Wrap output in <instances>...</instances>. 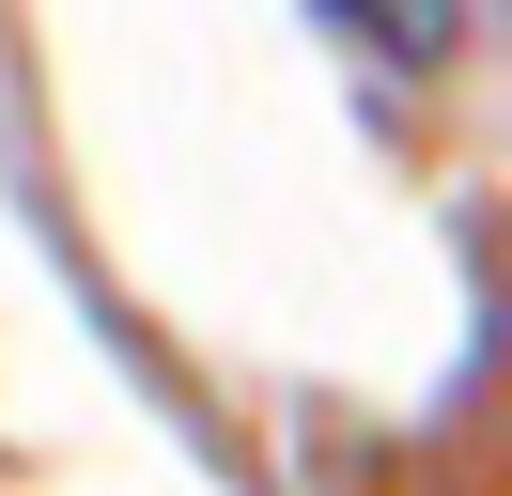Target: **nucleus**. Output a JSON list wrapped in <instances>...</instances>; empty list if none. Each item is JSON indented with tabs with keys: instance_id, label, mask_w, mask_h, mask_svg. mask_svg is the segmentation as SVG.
Listing matches in <instances>:
<instances>
[{
	"instance_id": "obj_1",
	"label": "nucleus",
	"mask_w": 512,
	"mask_h": 496,
	"mask_svg": "<svg viewBox=\"0 0 512 496\" xmlns=\"http://www.w3.org/2000/svg\"><path fill=\"white\" fill-rule=\"evenodd\" d=\"M326 31H357L373 62H404V78H435L450 62V31H466V0H311Z\"/></svg>"
}]
</instances>
